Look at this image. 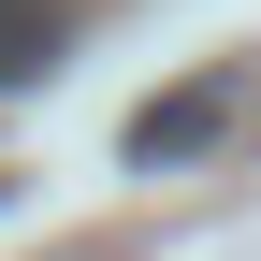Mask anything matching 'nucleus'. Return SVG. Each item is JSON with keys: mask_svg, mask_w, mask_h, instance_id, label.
Listing matches in <instances>:
<instances>
[{"mask_svg": "<svg viewBox=\"0 0 261 261\" xmlns=\"http://www.w3.org/2000/svg\"><path fill=\"white\" fill-rule=\"evenodd\" d=\"M247 87H261L247 58H203V73H189V87H160V102H145V116L116 130V145H130V174H189V160H203L218 130L247 116Z\"/></svg>", "mask_w": 261, "mask_h": 261, "instance_id": "f257e3e1", "label": "nucleus"}, {"mask_svg": "<svg viewBox=\"0 0 261 261\" xmlns=\"http://www.w3.org/2000/svg\"><path fill=\"white\" fill-rule=\"evenodd\" d=\"M58 44H73V15H58V0H0V87H44Z\"/></svg>", "mask_w": 261, "mask_h": 261, "instance_id": "f03ea898", "label": "nucleus"}]
</instances>
